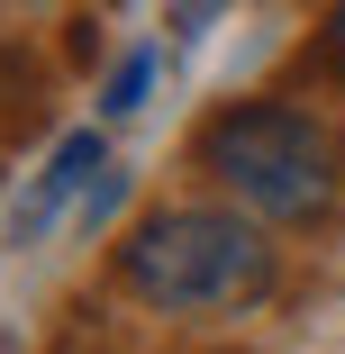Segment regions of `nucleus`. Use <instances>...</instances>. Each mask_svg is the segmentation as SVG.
I'll list each match as a JSON object with an SVG mask.
<instances>
[{
	"label": "nucleus",
	"instance_id": "nucleus-1",
	"mask_svg": "<svg viewBox=\"0 0 345 354\" xmlns=\"http://www.w3.org/2000/svg\"><path fill=\"white\" fill-rule=\"evenodd\" d=\"M118 281L164 318H245L272 291V236L254 209H155L127 227Z\"/></svg>",
	"mask_w": 345,
	"mask_h": 354
},
{
	"label": "nucleus",
	"instance_id": "nucleus-2",
	"mask_svg": "<svg viewBox=\"0 0 345 354\" xmlns=\"http://www.w3.org/2000/svg\"><path fill=\"white\" fill-rule=\"evenodd\" d=\"M200 173H209L236 209H254L263 227H309L336 209V136L327 118L291 109V100H236L200 127Z\"/></svg>",
	"mask_w": 345,
	"mask_h": 354
},
{
	"label": "nucleus",
	"instance_id": "nucleus-3",
	"mask_svg": "<svg viewBox=\"0 0 345 354\" xmlns=\"http://www.w3.org/2000/svg\"><path fill=\"white\" fill-rule=\"evenodd\" d=\"M91 173H100V136L82 127V136H64V146H55V164H46V173H37V191L19 200V218H10V236H19V245H28V236H46V227H55V209L73 200V191H82Z\"/></svg>",
	"mask_w": 345,
	"mask_h": 354
},
{
	"label": "nucleus",
	"instance_id": "nucleus-4",
	"mask_svg": "<svg viewBox=\"0 0 345 354\" xmlns=\"http://www.w3.org/2000/svg\"><path fill=\"white\" fill-rule=\"evenodd\" d=\"M146 73H155L146 55H136V64H118V82H109V100H100V109H109V118H118V109H136V91H146Z\"/></svg>",
	"mask_w": 345,
	"mask_h": 354
},
{
	"label": "nucleus",
	"instance_id": "nucleus-5",
	"mask_svg": "<svg viewBox=\"0 0 345 354\" xmlns=\"http://www.w3.org/2000/svg\"><path fill=\"white\" fill-rule=\"evenodd\" d=\"M327 55L345 64V0H336V10H327Z\"/></svg>",
	"mask_w": 345,
	"mask_h": 354
},
{
	"label": "nucleus",
	"instance_id": "nucleus-6",
	"mask_svg": "<svg viewBox=\"0 0 345 354\" xmlns=\"http://www.w3.org/2000/svg\"><path fill=\"white\" fill-rule=\"evenodd\" d=\"M19 10H55V0H19Z\"/></svg>",
	"mask_w": 345,
	"mask_h": 354
}]
</instances>
